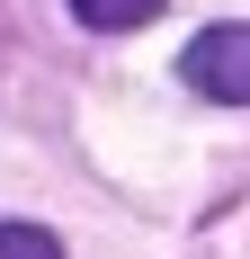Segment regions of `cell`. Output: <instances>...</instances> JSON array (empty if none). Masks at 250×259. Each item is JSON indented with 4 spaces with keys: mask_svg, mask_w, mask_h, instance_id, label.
I'll return each mask as SVG.
<instances>
[{
    "mask_svg": "<svg viewBox=\"0 0 250 259\" xmlns=\"http://www.w3.org/2000/svg\"><path fill=\"white\" fill-rule=\"evenodd\" d=\"M179 80L197 99H215V107H250V18H224V27H205V36H188Z\"/></svg>",
    "mask_w": 250,
    "mask_h": 259,
    "instance_id": "6da1fadb",
    "label": "cell"
},
{
    "mask_svg": "<svg viewBox=\"0 0 250 259\" xmlns=\"http://www.w3.org/2000/svg\"><path fill=\"white\" fill-rule=\"evenodd\" d=\"M170 0H72V18L80 27H99V36H125V27H143V18H161Z\"/></svg>",
    "mask_w": 250,
    "mask_h": 259,
    "instance_id": "7a4b0ae2",
    "label": "cell"
},
{
    "mask_svg": "<svg viewBox=\"0 0 250 259\" xmlns=\"http://www.w3.org/2000/svg\"><path fill=\"white\" fill-rule=\"evenodd\" d=\"M0 259H63V241L45 224H0Z\"/></svg>",
    "mask_w": 250,
    "mask_h": 259,
    "instance_id": "3957f363",
    "label": "cell"
}]
</instances>
